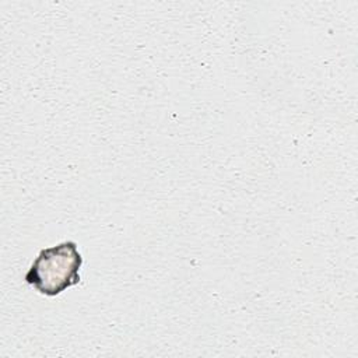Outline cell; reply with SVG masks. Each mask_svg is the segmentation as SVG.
<instances>
[{"instance_id":"obj_1","label":"cell","mask_w":358,"mask_h":358,"mask_svg":"<svg viewBox=\"0 0 358 358\" xmlns=\"http://www.w3.org/2000/svg\"><path fill=\"white\" fill-rule=\"evenodd\" d=\"M83 262L77 243L74 241H64L42 249L25 273L24 280L39 294L56 296L67 288L80 284Z\"/></svg>"}]
</instances>
